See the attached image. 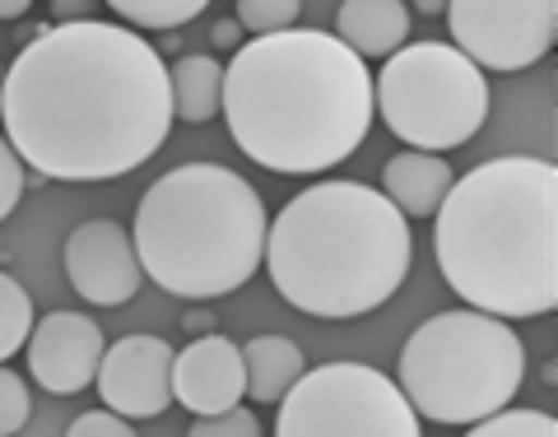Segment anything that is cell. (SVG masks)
<instances>
[{
  "mask_svg": "<svg viewBox=\"0 0 558 437\" xmlns=\"http://www.w3.org/2000/svg\"><path fill=\"white\" fill-rule=\"evenodd\" d=\"M5 139L51 182H112L168 145L172 75L140 33L94 20L20 47L0 84Z\"/></svg>",
  "mask_w": 558,
  "mask_h": 437,
  "instance_id": "cell-1",
  "label": "cell"
},
{
  "mask_svg": "<svg viewBox=\"0 0 558 437\" xmlns=\"http://www.w3.org/2000/svg\"><path fill=\"white\" fill-rule=\"evenodd\" d=\"M373 70L326 28L252 38L223 70V117L252 163L289 178L344 163L373 131Z\"/></svg>",
  "mask_w": 558,
  "mask_h": 437,
  "instance_id": "cell-2",
  "label": "cell"
},
{
  "mask_svg": "<svg viewBox=\"0 0 558 437\" xmlns=\"http://www.w3.org/2000/svg\"><path fill=\"white\" fill-rule=\"evenodd\" d=\"M438 270L465 307L502 321L539 317L558 303V168L502 154L451 182L438 205Z\"/></svg>",
  "mask_w": 558,
  "mask_h": 437,
  "instance_id": "cell-3",
  "label": "cell"
},
{
  "mask_svg": "<svg viewBox=\"0 0 558 437\" xmlns=\"http://www.w3.org/2000/svg\"><path fill=\"white\" fill-rule=\"evenodd\" d=\"M410 219L377 186L330 178L270 219L266 270L289 307L322 321L368 317L410 275Z\"/></svg>",
  "mask_w": 558,
  "mask_h": 437,
  "instance_id": "cell-4",
  "label": "cell"
},
{
  "mask_svg": "<svg viewBox=\"0 0 558 437\" xmlns=\"http://www.w3.org/2000/svg\"><path fill=\"white\" fill-rule=\"evenodd\" d=\"M145 275L172 299L209 303L242 289L266 260L270 215L260 191L223 163H182L135 205Z\"/></svg>",
  "mask_w": 558,
  "mask_h": 437,
  "instance_id": "cell-5",
  "label": "cell"
},
{
  "mask_svg": "<svg viewBox=\"0 0 558 437\" xmlns=\"http://www.w3.org/2000/svg\"><path fill=\"white\" fill-rule=\"evenodd\" d=\"M526 377V349L517 330L480 307H451L428 317L400 349L396 387L418 418L461 424L488 418L517 396Z\"/></svg>",
  "mask_w": 558,
  "mask_h": 437,
  "instance_id": "cell-6",
  "label": "cell"
},
{
  "mask_svg": "<svg viewBox=\"0 0 558 437\" xmlns=\"http://www.w3.org/2000/svg\"><path fill=\"white\" fill-rule=\"evenodd\" d=\"M387 131L418 154H447L475 139L488 121V80L457 47L410 43L373 80Z\"/></svg>",
  "mask_w": 558,
  "mask_h": 437,
  "instance_id": "cell-7",
  "label": "cell"
},
{
  "mask_svg": "<svg viewBox=\"0 0 558 437\" xmlns=\"http://www.w3.org/2000/svg\"><path fill=\"white\" fill-rule=\"evenodd\" d=\"M279 437H418L414 405L387 373L340 359L307 368L275 405Z\"/></svg>",
  "mask_w": 558,
  "mask_h": 437,
  "instance_id": "cell-8",
  "label": "cell"
},
{
  "mask_svg": "<svg viewBox=\"0 0 558 437\" xmlns=\"http://www.w3.org/2000/svg\"><path fill=\"white\" fill-rule=\"evenodd\" d=\"M451 47L494 75H517L549 57L558 38L554 0H457L447 5Z\"/></svg>",
  "mask_w": 558,
  "mask_h": 437,
  "instance_id": "cell-9",
  "label": "cell"
},
{
  "mask_svg": "<svg viewBox=\"0 0 558 437\" xmlns=\"http://www.w3.org/2000/svg\"><path fill=\"white\" fill-rule=\"evenodd\" d=\"M65 279L84 303L94 307H126L140 284H145V266H140L135 238L121 229L117 219H89L65 238Z\"/></svg>",
  "mask_w": 558,
  "mask_h": 437,
  "instance_id": "cell-10",
  "label": "cell"
},
{
  "mask_svg": "<svg viewBox=\"0 0 558 437\" xmlns=\"http://www.w3.org/2000/svg\"><path fill=\"white\" fill-rule=\"evenodd\" d=\"M172 363H178V349L159 336H121L117 344H108L98 368V396L102 405L145 424V418H159L172 400Z\"/></svg>",
  "mask_w": 558,
  "mask_h": 437,
  "instance_id": "cell-11",
  "label": "cell"
},
{
  "mask_svg": "<svg viewBox=\"0 0 558 437\" xmlns=\"http://www.w3.org/2000/svg\"><path fill=\"white\" fill-rule=\"evenodd\" d=\"M102 354H108V344H102V326L94 317H84V312H51L28 340V373L51 396H75L89 381H98Z\"/></svg>",
  "mask_w": 558,
  "mask_h": 437,
  "instance_id": "cell-12",
  "label": "cell"
},
{
  "mask_svg": "<svg viewBox=\"0 0 558 437\" xmlns=\"http://www.w3.org/2000/svg\"><path fill=\"white\" fill-rule=\"evenodd\" d=\"M172 396L178 405H186L196 418L205 414H223L242 405L247 396V363H242V344H233L229 336H196L178 363H172Z\"/></svg>",
  "mask_w": 558,
  "mask_h": 437,
  "instance_id": "cell-13",
  "label": "cell"
},
{
  "mask_svg": "<svg viewBox=\"0 0 558 437\" xmlns=\"http://www.w3.org/2000/svg\"><path fill=\"white\" fill-rule=\"evenodd\" d=\"M457 172L442 154H418V149H400L396 159L381 168V196H387L405 219H433L438 205L447 201Z\"/></svg>",
  "mask_w": 558,
  "mask_h": 437,
  "instance_id": "cell-14",
  "label": "cell"
},
{
  "mask_svg": "<svg viewBox=\"0 0 558 437\" xmlns=\"http://www.w3.org/2000/svg\"><path fill=\"white\" fill-rule=\"evenodd\" d=\"M336 38L359 61L396 57L410 38V5H400V0H344V5H336Z\"/></svg>",
  "mask_w": 558,
  "mask_h": 437,
  "instance_id": "cell-15",
  "label": "cell"
},
{
  "mask_svg": "<svg viewBox=\"0 0 558 437\" xmlns=\"http://www.w3.org/2000/svg\"><path fill=\"white\" fill-rule=\"evenodd\" d=\"M242 363H247V396L256 405H279L307 373V354L289 336H252L242 344Z\"/></svg>",
  "mask_w": 558,
  "mask_h": 437,
  "instance_id": "cell-16",
  "label": "cell"
},
{
  "mask_svg": "<svg viewBox=\"0 0 558 437\" xmlns=\"http://www.w3.org/2000/svg\"><path fill=\"white\" fill-rule=\"evenodd\" d=\"M223 70L215 57H205V51H186L168 65L172 75V108H178V121H191V126H201L215 112H223Z\"/></svg>",
  "mask_w": 558,
  "mask_h": 437,
  "instance_id": "cell-17",
  "label": "cell"
},
{
  "mask_svg": "<svg viewBox=\"0 0 558 437\" xmlns=\"http://www.w3.org/2000/svg\"><path fill=\"white\" fill-rule=\"evenodd\" d=\"M117 20H126L135 28H154V33H172L191 20L205 14V0H112L108 5Z\"/></svg>",
  "mask_w": 558,
  "mask_h": 437,
  "instance_id": "cell-18",
  "label": "cell"
},
{
  "mask_svg": "<svg viewBox=\"0 0 558 437\" xmlns=\"http://www.w3.org/2000/svg\"><path fill=\"white\" fill-rule=\"evenodd\" d=\"M33 303H28V289L20 284L14 275H0V359H14L20 344L33 340Z\"/></svg>",
  "mask_w": 558,
  "mask_h": 437,
  "instance_id": "cell-19",
  "label": "cell"
},
{
  "mask_svg": "<svg viewBox=\"0 0 558 437\" xmlns=\"http://www.w3.org/2000/svg\"><path fill=\"white\" fill-rule=\"evenodd\" d=\"M465 433H475V437H554L558 418L539 414V410H508V405H502L488 418H475Z\"/></svg>",
  "mask_w": 558,
  "mask_h": 437,
  "instance_id": "cell-20",
  "label": "cell"
},
{
  "mask_svg": "<svg viewBox=\"0 0 558 437\" xmlns=\"http://www.w3.org/2000/svg\"><path fill=\"white\" fill-rule=\"evenodd\" d=\"M299 20H303L299 0H242V5H238V24L252 28L256 38H270V33L299 28Z\"/></svg>",
  "mask_w": 558,
  "mask_h": 437,
  "instance_id": "cell-21",
  "label": "cell"
},
{
  "mask_svg": "<svg viewBox=\"0 0 558 437\" xmlns=\"http://www.w3.org/2000/svg\"><path fill=\"white\" fill-rule=\"evenodd\" d=\"M28 405H33V400H28V387L20 381V373L5 368V373H0V433H5V437L20 433L28 424Z\"/></svg>",
  "mask_w": 558,
  "mask_h": 437,
  "instance_id": "cell-22",
  "label": "cell"
},
{
  "mask_svg": "<svg viewBox=\"0 0 558 437\" xmlns=\"http://www.w3.org/2000/svg\"><path fill=\"white\" fill-rule=\"evenodd\" d=\"M256 433H260V418L242 405L223 410V414H205L191 424V437H256Z\"/></svg>",
  "mask_w": 558,
  "mask_h": 437,
  "instance_id": "cell-23",
  "label": "cell"
},
{
  "mask_svg": "<svg viewBox=\"0 0 558 437\" xmlns=\"http://www.w3.org/2000/svg\"><path fill=\"white\" fill-rule=\"evenodd\" d=\"M28 191V172L20 168V149L10 145H0V219H10L14 209H20V196Z\"/></svg>",
  "mask_w": 558,
  "mask_h": 437,
  "instance_id": "cell-24",
  "label": "cell"
},
{
  "mask_svg": "<svg viewBox=\"0 0 558 437\" xmlns=\"http://www.w3.org/2000/svg\"><path fill=\"white\" fill-rule=\"evenodd\" d=\"M70 433L75 437H131L135 433V418L126 414H117V410H94V414H80L75 424H70Z\"/></svg>",
  "mask_w": 558,
  "mask_h": 437,
  "instance_id": "cell-25",
  "label": "cell"
},
{
  "mask_svg": "<svg viewBox=\"0 0 558 437\" xmlns=\"http://www.w3.org/2000/svg\"><path fill=\"white\" fill-rule=\"evenodd\" d=\"M51 20H57V28L61 24H94L98 5L94 0H57V5H51Z\"/></svg>",
  "mask_w": 558,
  "mask_h": 437,
  "instance_id": "cell-26",
  "label": "cell"
},
{
  "mask_svg": "<svg viewBox=\"0 0 558 437\" xmlns=\"http://www.w3.org/2000/svg\"><path fill=\"white\" fill-rule=\"evenodd\" d=\"M209 38H215V47L238 51V47H242V24H238V20H219L215 28H209Z\"/></svg>",
  "mask_w": 558,
  "mask_h": 437,
  "instance_id": "cell-27",
  "label": "cell"
},
{
  "mask_svg": "<svg viewBox=\"0 0 558 437\" xmlns=\"http://www.w3.org/2000/svg\"><path fill=\"white\" fill-rule=\"evenodd\" d=\"M182 330H191V336H209V330H215V312H201V307H191L186 317H182Z\"/></svg>",
  "mask_w": 558,
  "mask_h": 437,
  "instance_id": "cell-28",
  "label": "cell"
},
{
  "mask_svg": "<svg viewBox=\"0 0 558 437\" xmlns=\"http://www.w3.org/2000/svg\"><path fill=\"white\" fill-rule=\"evenodd\" d=\"M0 14H5V20H24V14H28V0H5V5H0Z\"/></svg>",
  "mask_w": 558,
  "mask_h": 437,
  "instance_id": "cell-29",
  "label": "cell"
},
{
  "mask_svg": "<svg viewBox=\"0 0 558 437\" xmlns=\"http://www.w3.org/2000/svg\"><path fill=\"white\" fill-rule=\"evenodd\" d=\"M414 10H418V14H447V5H442V0H418Z\"/></svg>",
  "mask_w": 558,
  "mask_h": 437,
  "instance_id": "cell-30",
  "label": "cell"
}]
</instances>
